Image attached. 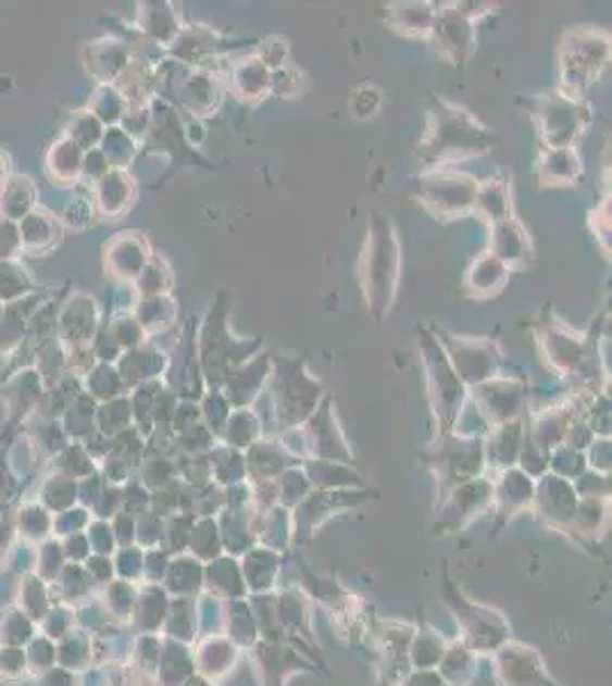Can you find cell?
I'll list each match as a JSON object with an SVG mask.
<instances>
[{"label":"cell","instance_id":"6da1fadb","mask_svg":"<svg viewBox=\"0 0 612 686\" xmlns=\"http://www.w3.org/2000/svg\"><path fill=\"white\" fill-rule=\"evenodd\" d=\"M425 133L416 147L419 159L429 167H446L458 161L478 159L498 145V136L466 108L435 97L427 105Z\"/></svg>","mask_w":612,"mask_h":686},{"label":"cell","instance_id":"7a4b0ae2","mask_svg":"<svg viewBox=\"0 0 612 686\" xmlns=\"http://www.w3.org/2000/svg\"><path fill=\"white\" fill-rule=\"evenodd\" d=\"M357 271L371 314L382 321L391 312L400 279V240L389 215L373 213Z\"/></svg>","mask_w":612,"mask_h":686},{"label":"cell","instance_id":"3957f363","mask_svg":"<svg viewBox=\"0 0 612 686\" xmlns=\"http://www.w3.org/2000/svg\"><path fill=\"white\" fill-rule=\"evenodd\" d=\"M229 309V291L220 289L209 316L203 319L201 325L197 356L203 373V383H209L211 389H222L226 378H229V373L252 360L257 356V350L263 346V339L259 337L238 339L232 335Z\"/></svg>","mask_w":612,"mask_h":686},{"label":"cell","instance_id":"277c9868","mask_svg":"<svg viewBox=\"0 0 612 686\" xmlns=\"http://www.w3.org/2000/svg\"><path fill=\"white\" fill-rule=\"evenodd\" d=\"M270 360L272 369L265 383V394L272 396L282 419H286L288 424H298L319 403L323 387L309 375L304 356H286V352H279V356H272Z\"/></svg>","mask_w":612,"mask_h":686},{"label":"cell","instance_id":"5b68a950","mask_svg":"<svg viewBox=\"0 0 612 686\" xmlns=\"http://www.w3.org/2000/svg\"><path fill=\"white\" fill-rule=\"evenodd\" d=\"M610 60V37L597 28L570 30L560 47L562 92L585 101V90Z\"/></svg>","mask_w":612,"mask_h":686},{"label":"cell","instance_id":"8992f818","mask_svg":"<svg viewBox=\"0 0 612 686\" xmlns=\"http://www.w3.org/2000/svg\"><path fill=\"white\" fill-rule=\"evenodd\" d=\"M519 103L528 108L533 124L547 149L574 147L587 124L592 122V113H589L585 101H578L564 92L530 97L528 101Z\"/></svg>","mask_w":612,"mask_h":686},{"label":"cell","instance_id":"52a82bcc","mask_svg":"<svg viewBox=\"0 0 612 686\" xmlns=\"http://www.w3.org/2000/svg\"><path fill=\"white\" fill-rule=\"evenodd\" d=\"M478 186L480 182L466 172L444 167L419 176L414 195L427 213L437 215L439 220H452L475 211Z\"/></svg>","mask_w":612,"mask_h":686},{"label":"cell","instance_id":"ba28073f","mask_svg":"<svg viewBox=\"0 0 612 686\" xmlns=\"http://www.w3.org/2000/svg\"><path fill=\"white\" fill-rule=\"evenodd\" d=\"M421 329V350H423V364L427 373V394L433 398V406L437 414L446 422H452L455 414L460 412L464 396H466V385L460 381V375L455 369L450 366L446 352L439 344V339L419 325Z\"/></svg>","mask_w":612,"mask_h":686},{"label":"cell","instance_id":"9c48e42d","mask_svg":"<svg viewBox=\"0 0 612 686\" xmlns=\"http://www.w3.org/2000/svg\"><path fill=\"white\" fill-rule=\"evenodd\" d=\"M439 329V327H437ZM439 344L446 352L450 366L455 369L460 381L469 387L480 385L498 373L501 366V352L496 344L480 337H455L450 332L439 329Z\"/></svg>","mask_w":612,"mask_h":686},{"label":"cell","instance_id":"30bf717a","mask_svg":"<svg viewBox=\"0 0 612 686\" xmlns=\"http://www.w3.org/2000/svg\"><path fill=\"white\" fill-rule=\"evenodd\" d=\"M537 337L544 358L551 362V369H555L560 375H574L587 358L595 356L592 346L597 341H589V337L576 335L574 329L566 327L555 316L539 325Z\"/></svg>","mask_w":612,"mask_h":686},{"label":"cell","instance_id":"8fae6325","mask_svg":"<svg viewBox=\"0 0 612 686\" xmlns=\"http://www.w3.org/2000/svg\"><path fill=\"white\" fill-rule=\"evenodd\" d=\"M429 37H433V43L439 49V53L455 66H464L469 55L475 51L473 18L464 10V5H450L448 10H439Z\"/></svg>","mask_w":612,"mask_h":686},{"label":"cell","instance_id":"7c38bea8","mask_svg":"<svg viewBox=\"0 0 612 686\" xmlns=\"http://www.w3.org/2000/svg\"><path fill=\"white\" fill-rule=\"evenodd\" d=\"M475 403L483 406L487 414H494L496 419L512 416L521 401L526 396V381L516 378V375H503L498 371L494 378L471 387Z\"/></svg>","mask_w":612,"mask_h":686},{"label":"cell","instance_id":"4fadbf2b","mask_svg":"<svg viewBox=\"0 0 612 686\" xmlns=\"http://www.w3.org/2000/svg\"><path fill=\"white\" fill-rule=\"evenodd\" d=\"M270 358H272L270 352H263V356H254L242 366L234 369L229 373V378H226V383L222 385V394H226V401L238 408L252 403L267 383V375L272 369Z\"/></svg>","mask_w":612,"mask_h":686},{"label":"cell","instance_id":"5bb4252c","mask_svg":"<svg viewBox=\"0 0 612 686\" xmlns=\"http://www.w3.org/2000/svg\"><path fill=\"white\" fill-rule=\"evenodd\" d=\"M489 254H494L498 261H503L510 271L514 269V265L530 263L533 259L530 236L514 215L508 220H501V223H494Z\"/></svg>","mask_w":612,"mask_h":686},{"label":"cell","instance_id":"9a60e30c","mask_svg":"<svg viewBox=\"0 0 612 686\" xmlns=\"http://www.w3.org/2000/svg\"><path fill=\"white\" fill-rule=\"evenodd\" d=\"M537 172L541 188H570L583 179V163L574 147L544 149Z\"/></svg>","mask_w":612,"mask_h":686},{"label":"cell","instance_id":"2e32d148","mask_svg":"<svg viewBox=\"0 0 612 686\" xmlns=\"http://www.w3.org/2000/svg\"><path fill=\"white\" fill-rule=\"evenodd\" d=\"M508 279H510L508 265L503 261H498L494 254L485 252L483 257L475 259L471 263V269L466 271V296L478 298V300H489L505 289Z\"/></svg>","mask_w":612,"mask_h":686},{"label":"cell","instance_id":"e0dca14e","mask_svg":"<svg viewBox=\"0 0 612 686\" xmlns=\"http://www.w3.org/2000/svg\"><path fill=\"white\" fill-rule=\"evenodd\" d=\"M437 10L429 3H394L387 8V24L407 37H429Z\"/></svg>","mask_w":612,"mask_h":686},{"label":"cell","instance_id":"ac0fdd59","mask_svg":"<svg viewBox=\"0 0 612 686\" xmlns=\"http://www.w3.org/2000/svg\"><path fill=\"white\" fill-rule=\"evenodd\" d=\"M180 101L188 105L190 113L199 117H209L220 108L222 90L211 74L197 72L180 83Z\"/></svg>","mask_w":612,"mask_h":686},{"label":"cell","instance_id":"d6986e66","mask_svg":"<svg viewBox=\"0 0 612 686\" xmlns=\"http://www.w3.org/2000/svg\"><path fill=\"white\" fill-rule=\"evenodd\" d=\"M475 211L487 215L491 223L512 217V192L508 176H491V179L480 182L478 197H475Z\"/></svg>","mask_w":612,"mask_h":686},{"label":"cell","instance_id":"ffe728a7","mask_svg":"<svg viewBox=\"0 0 612 686\" xmlns=\"http://www.w3.org/2000/svg\"><path fill=\"white\" fill-rule=\"evenodd\" d=\"M234 92L245 101H261L272 87V74L267 66L257 58L240 62L232 76Z\"/></svg>","mask_w":612,"mask_h":686},{"label":"cell","instance_id":"44dd1931","mask_svg":"<svg viewBox=\"0 0 612 686\" xmlns=\"http://www.w3.org/2000/svg\"><path fill=\"white\" fill-rule=\"evenodd\" d=\"M286 58H288V47L286 41L282 39H270L263 43V53L259 55V60L267 66H272V70H282V66H286Z\"/></svg>","mask_w":612,"mask_h":686}]
</instances>
